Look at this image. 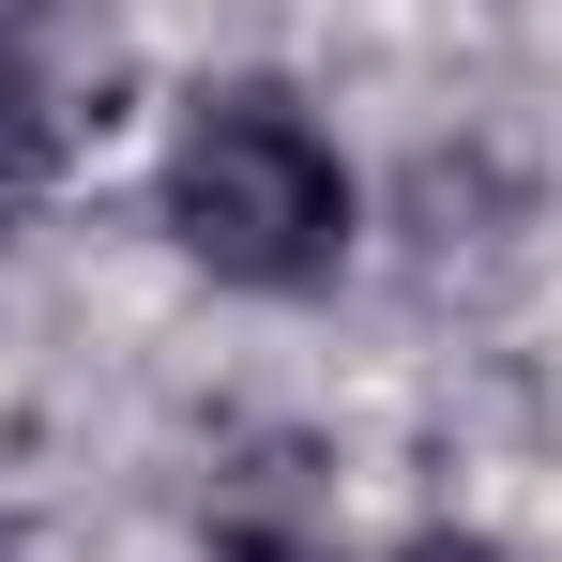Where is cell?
Segmentation results:
<instances>
[{"mask_svg":"<svg viewBox=\"0 0 562 562\" xmlns=\"http://www.w3.org/2000/svg\"><path fill=\"white\" fill-rule=\"evenodd\" d=\"M0 562H15V548H0Z\"/></svg>","mask_w":562,"mask_h":562,"instance_id":"cell-4","label":"cell"},{"mask_svg":"<svg viewBox=\"0 0 562 562\" xmlns=\"http://www.w3.org/2000/svg\"><path fill=\"white\" fill-rule=\"evenodd\" d=\"M395 562H517V548H486V532H426V548H395Z\"/></svg>","mask_w":562,"mask_h":562,"instance_id":"cell-3","label":"cell"},{"mask_svg":"<svg viewBox=\"0 0 562 562\" xmlns=\"http://www.w3.org/2000/svg\"><path fill=\"white\" fill-rule=\"evenodd\" d=\"M46 183V92H31V61L0 46V198H31Z\"/></svg>","mask_w":562,"mask_h":562,"instance_id":"cell-2","label":"cell"},{"mask_svg":"<svg viewBox=\"0 0 562 562\" xmlns=\"http://www.w3.org/2000/svg\"><path fill=\"white\" fill-rule=\"evenodd\" d=\"M153 228L213 289L304 304L350 259V153L319 137V106L289 77H213V92H183L168 153H153Z\"/></svg>","mask_w":562,"mask_h":562,"instance_id":"cell-1","label":"cell"}]
</instances>
